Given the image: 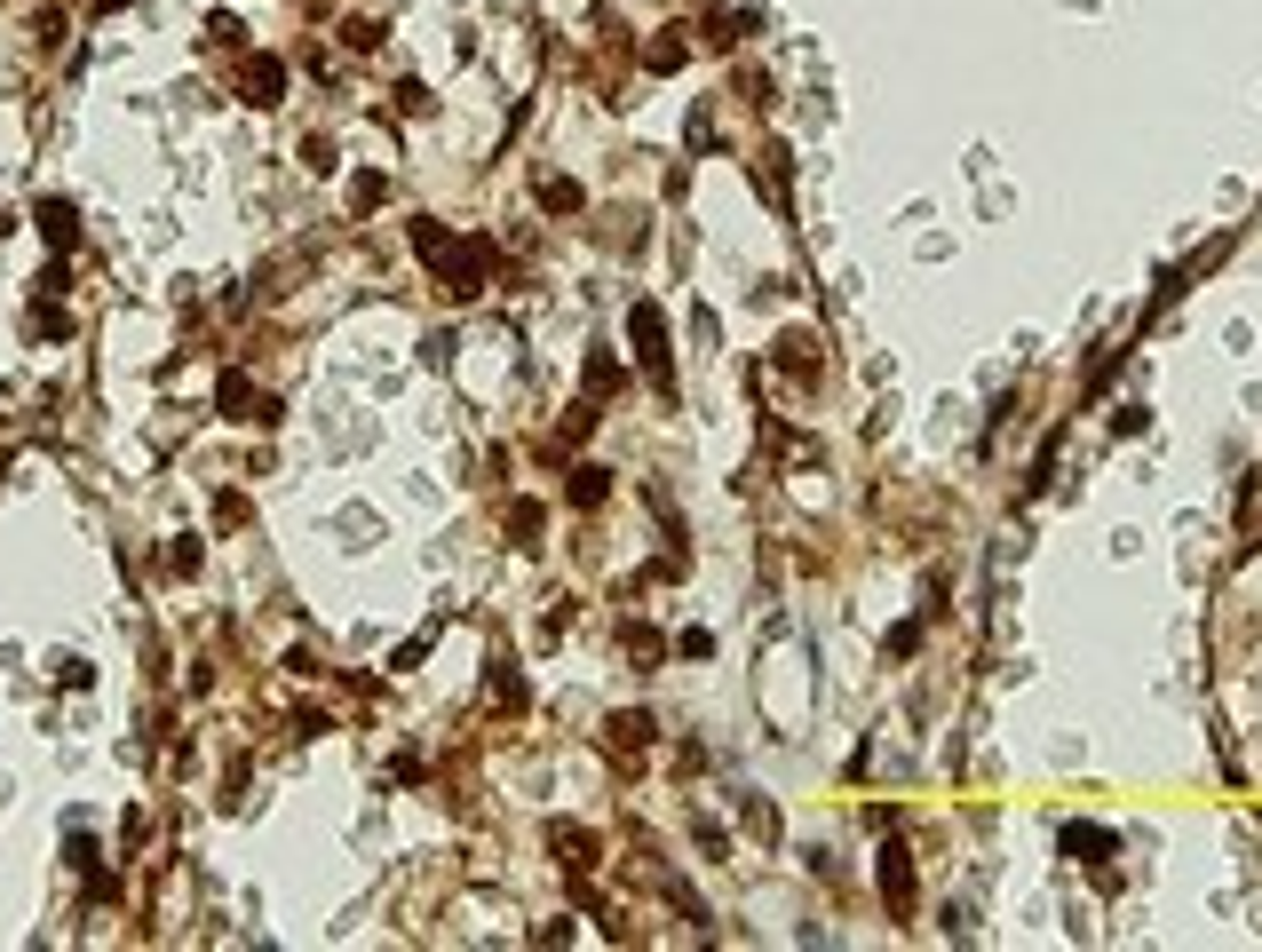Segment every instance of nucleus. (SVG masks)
I'll use <instances>...</instances> for the list:
<instances>
[{
  "mask_svg": "<svg viewBox=\"0 0 1262 952\" xmlns=\"http://www.w3.org/2000/svg\"><path fill=\"white\" fill-rule=\"evenodd\" d=\"M40 238H48V246H72V238H80V214L64 207V199H40Z\"/></svg>",
  "mask_w": 1262,
  "mask_h": 952,
  "instance_id": "nucleus-1",
  "label": "nucleus"
},
{
  "mask_svg": "<svg viewBox=\"0 0 1262 952\" xmlns=\"http://www.w3.org/2000/svg\"><path fill=\"white\" fill-rule=\"evenodd\" d=\"M214 397H222V413H230V421H254V389H246V373H222V389H214Z\"/></svg>",
  "mask_w": 1262,
  "mask_h": 952,
  "instance_id": "nucleus-2",
  "label": "nucleus"
},
{
  "mask_svg": "<svg viewBox=\"0 0 1262 952\" xmlns=\"http://www.w3.org/2000/svg\"><path fill=\"white\" fill-rule=\"evenodd\" d=\"M278 88H286V72H278V64L262 56V64L246 72V96H254V104H278Z\"/></svg>",
  "mask_w": 1262,
  "mask_h": 952,
  "instance_id": "nucleus-3",
  "label": "nucleus"
},
{
  "mask_svg": "<svg viewBox=\"0 0 1262 952\" xmlns=\"http://www.w3.org/2000/svg\"><path fill=\"white\" fill-rule=\"evenodd\" d=\"M881 889H889L897 905L913 897V873H905V857H897V849H881Z\"/></svg>",
  "mask_w": 1262,
  "mask_h": 952,
  "instance_id": "nucleus-4",
  "label": "nucleus"
}]
</instances>
